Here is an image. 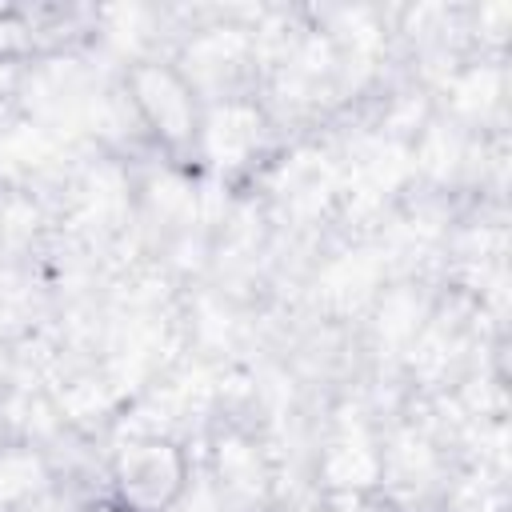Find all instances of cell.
Returning <instances> with one entry per match:
<instances>
[{
  "label": "cell",
  "instance_id": "obj_2",
  "mask_svg": "<svg viewBox=\"0 0 512 512\" xmlns=\"http://www.w3.org/2000/svg\"><path fill=\"white\" fill-rule=\"evenodd\" d=\"M192 484L188 448L172 436L144 432L112 448L108 492L124 512H172Z\"/></svg>",
  "mask_w": 512,
  "mask_h": 512
},
{
  "label": "cell",
  "instance_id": "obj_3",
  "mask_svg": "<svg viewBox=\"0 0 512 512\" xmlns=\"http://www.w3.org/2000/svg\"><path fill=\"white\" fill-rule=\"evenodd\" d=\"M76 512H124V508H120L112 496H92V500H84Z\"/></svg>",
  "mask_w": 512,
  "mask_h": 512
},
{
  "label": "cell",
  "instance_id": "obj_1",
  "mask_svg": "<svg viewBox=\"0 0 512 512\" xmlns=\"http://www.w3.org/2000/svg\"><path fill=\"white\" fill-rule=\"evenodd\" d=\"M124 88H128V100H132L140 124L148 128L152 144L172 164L204 156V140H208L204 104L196 96V84L180 72V64L136 60L124 72Z\"/></svg>",
  "mask_w": 512,
  "mask_h": 512
}]
</instances>
